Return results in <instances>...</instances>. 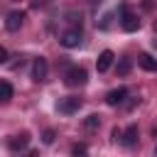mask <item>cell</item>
Masks as SVG:
<instances>
[{"mask_svg":"<svg viewBox=\"0 0 157 157\" xmlns=\"http://www.w3.org/2000/svg\"><path fill=\"white\" fill-rule=\"evenodd\" d=\"M86 78H88V74H86V69H81V66H71V69L66 71V76H64L66 86H83Z\"/></svg>","mask_w":157,"mask_h":157,"instance_id":"cell-1","label":"cell"},{"mask_svg":"<svg viewBox=\"0 0 157 157\" xmlns=\"http://www.w3.org/2000/svg\"><path fill=\"white\" fill-rule=\"evenodd\" d=\"M123 17H120V27L125 29V32H137V27H140V20H137V15H132L125 5H123Z\"/></svg>","mask_w":157,"mask_h":157,"instance_id":"cell-2","label":"cell"},{"mask_svg":"<svg viewBox=\"0 0 157 157\" xmlns=\"http://www.w3.org/2000/svg\"><path fill=\"white\" fill-rule=\"evenodd\" d=\"M47 74H49V66H47V59H42V56H37V59L32 61V78H34V81H44V78H47Z\"/></svg>","mask_w":157,"mask_h":157,"instance_id":"cell-3","label":"cell"},{"mask_svg":"<svg viewBox=\"0 0 157 157\" xmlns=\"http://www.w3.org/2000/svg\"><path fill=\"white\" fill-rule=\"evenodd\" d=\"M59 42H61L66 49L78 47V42H81V29H69V32H64V34L59 37Z\"/></svg>","mask_w":157,"mask_h":157,"instance_id":"cell-4","label":"cell"},{"mask_svg":"<svg viewBox=\"0 0 157 157\" xmlns=\"http://www.w3.org/2000/svg\"><path fill=\"white\" fill-rule=\"evenodd\" d=\"M78 108H81V98H76V96H69V98H64L59 103V113H64V115H71Z\"/></svg>","mask_w":157,"mask_h":157,"instance_id":"cell-5","label":"cell"},{"mask_svg":"<svg viewBox=\"0 0 157 157\" xmlns=\"http://www.w3.org/2000/svg\"><path fill=\"white\" fill-rule=\"evenodd\" d=\"M113 59H115V54L110 52V49H103L101 54H98V59H96V69L103 74V71H108L110 69V64H113Z\"/></svg>","mask_w":157,"mask_h":157,"instance_id":"cell-6","label":"cell"},{"mask_svg":"<svg viewBox=\"0 0 157 157\" xmlns=\"http://www.w3.org/2000/svg\"><path fill=\"white\" fill-rule=\"evenodd\" d=\"M125 98H128V88H113V91L105 93V103L108 105H120Z\"/></svg>","mask_w":157,"mask_h":157,"instance_id":"cell-7","label":"cell"},{"mask_svg":"<svg viewBox=\"0 0 157 157\" xmlns=\"http://www.w3.org/2000/svg\"><path fill=\"white\" fill-rule=\"evenodd\" d=\"M120 142L125 147H137V125H130L123 135H120Z\"/></svg>","mask_w":157,"mask_h":157,"instance_id":"cell-8","label":"cell"},{"mask_svg":"<svg viewBox=\"0 0 157 157\" xmlns=\"http://www.w3.org/2000/svg\"><path fill=\"white\" fill-rule=\"evenodd\" d=\"M7 145H10V150H15V152H17V150H25V147L29 145V132H20V135H12Z\"/></svg>","mask_w":157,"mask_h":157,"instance_id":"cell-9","label":"cell"},{"mask_svg":"<svg viewBox=\"0 0 157 157\" xmlns=\"http://www.w3.org/2000/svg\"><path fill=\"white\" fill-rule=\"evenodd\" d=\"M22 20H25V12H10L7 20H5V27H7L10 32H17V29L22 27Z\"/></svg>","mask_w":157,"mask_h":157,"instance_id":"cell-10","label":"cell"},{"mask_svg":"<svg viewBox=\"0 0 157 157\" xmlns=\"http://www.w3.org/2000/svg\"><path fill=\"white\" fill-rule=\"evenodd\" d=\"M137 64L145 69V71H157V59L152 54H140L137 56Z\"/></svg>","mask_w":157,"mask_h":157,"instance_id":"cell-11","label":"cell"},{"mask_svg":"<svg viewBox=\"0 0 157 157\" xmlns=\"http://www.w3.org/2000/svg\"><path fill=\"white\" fill-rule=\"evenodd\" d=\"M12 98V86L7 81H0V103H7Z\"/></svg>","mask_w":157,"mask_h":157,"instance_id":"cell-12","label":"cell"},{"mask_svg":"<svg viewBox=\"0 0 157 157\" xmlns=\"http://www.w3.org/2000/svg\"><path fill=\"white\" fill-rule=\"evenodd\" d=\"M98 125H101V115H96V113H91V115L83 120V128H86V130H96Z\"/></svg>","mask_w":157,"mask_h":157,"instance_id":"cell-13","label":"cell"},{"mask_svg":"<svg viewBox=\"0 0 157 157\" xmlns=\"http://www.w3.org/2000/svg\"><path fill=\"white\" fill-rule=\"evenodd\" d=\"M86 155H88V147L83 142H78V145L71 147V157H86Z\"/></svg>","mask_w":157,"mask_h":157,"instance_id":"cell-14","label":"cell"},{"mask_svg":"<svg viewBox=\"0 0 157 157\" xmlns=\"http://www.w3.org/2000/svg\"><path fill=\"white\" fill-rule=\"evenodd\" d=\"M130 66H132L130 59H120V61H118V74H120V76H128V74H130Z\"/></svg>","mask_w":157,"mask_h":157,"instance_id":"cell-15","label":"cell"},{"mask_svg":"<svg viewBox=\"0 0 157 157\" xmlns=\"http://www.w3.org/2000/svg\"><path fill=\"white\" fill-rule=\"evenodd\" d=\"M42 140H44L47 145H52V142H54V130H44V135H42Z\"/></svg>","mask_w":157,"mask_h":157,"instance_id":"cell-16","label":"cell"},{"mask_svg":"<svg viewBox=\"0 0 157 157\" xmlns=\"http://www.w3.org/2000/svg\"><path fill=\"white\" fill-rule=\"evenodd\" d=\"M5 61H7V49L0 47V64H5Z\"/></svg>","mask_w":157,"mask_h":157,"instance_id":"cell-17","label":"cell"},{"mask_svg":"<svg viewBox=\"0 0 157 157\" xmlns=\"http://www.w3.org/2000/svg\"><path fill=\"white\" fill-rule=\"evenodd\" d=\"M120 135H123V132H120L118 128H113V140H120Z\"/></svg>","mask_w":157,"mask_h":157,"instance_id":"cell-18","label":"cell"},{"mask_svg":"<svg viewBox=\"0 0 157 157\" xmlns=\"http://www.w3.org/2000/svg\"><path fill=\"white\" fill-rule=\"evenodd\" d=\"M155 157H157V147H155Z\"/></svg>","mask_w":157,"mask_h":157,"instance_id":"cell-19","label":"cell"}]
</instances>
